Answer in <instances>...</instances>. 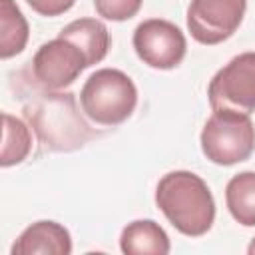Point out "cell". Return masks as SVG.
I'll return each instance as SVG.
<instances>
[{
    "label": "cell",
    "mask_w": 255,
    "mask_h": 255,
    "mask_svg": "<svg viewBox=\"0 0 255 255\" xmlns=\"http://www.w3.org/2000/svg\"><path fill=\"white\" fill-rule=\"evenodd\" d=\"M155 203L165 219L187 237H201L213 227L215 199L207 183L193 171L165 173L155 187Z\"/></svg>",
    "instance_id": "6da1fadb"
},
{
    "label": "cell",
    "mask_w": 255,
    "mask_h": 255,
    "mask_svg": "<svg viewBox=\"0 0 255 255\" xmlns=\"http://www.w3.org/2000/svg\"><path fill=\"white\" fill-rule=\"evenodd\" d=\"M24 116L42 145L50 151H72L82 147L94 131L78 114L74 94L46 90L24 106Z\"/></svg>",
    "instance_id": "7a4b0ae2"
},
{
    "label": "cell",
    "mask_w": 255,
    "mask_h": 255,
    "mask_svg": "<svg viewBox=\"0 0 255 255\" xmlns=\"http://www.w3.org/2000/svg\"><path fill=\"white\" fill-rule=\"evenodd\" d=\"M80 106L94 124L114 128L133 114L137 106V88L122 70L102 68L82 86Z\"/></svg>",
    "instance_id": "3957f363"
},
{
    "label": "cell",
    "mask_w": 255,
    "mask_h": 255,
    "mask_svg": "<svg viewBox=\"0 0 255 255\" xmlns=\"http://www.w3.org/2000/svg\"><path fill=\"white\" fill-rule=\"evenodd\" d=\"M203 155L217 165H235L251 157L255 149V124L249 114L215 110L199 135Z\"/></svg>",
    "instance_id": "277c9868"
},
{
    "label": "cell",
    "mask_w": 255,
    "mask_h": 255,
    "mask_svg": "<svg viewBox=\"0 0 255 255\" xmlns=\"http://www.w3.org/2000/svg\"><path fill=\"white\" fill-rule=\"evenodd\" d=\"M207 98L213 112H255V52H243L231 58L211 78Z\"/></svg>",
    "instance_id": "5b68a950"
},
{
    "label": "cell",
    "mask_w": 255,
    "mask_h": 255,
    "mask_svg": "<svg viewBox=\"0 0 255 255\" xmlns=\"http://www.w3.org/2000/svg\"><path fill=\"white\" fill-rule=\"evenodd\" d=\"M247 0H191L187 6V30L203 46L225 42L241 26Z\"/></svg>",
    "instance_id": "8992f818"
},
{
    "label": "cell",
    "mask_w": 255,
    "mask_h": 255,
    "mask_svg": "<svg viewBox=\"0 0 255 255\" xmlns=\"http://www.w3.org/2000/svg\"><path fill=\"white\" fill-rule=\"evenodd\" d=\"M133 50L137 58L155 70H171L181 64L187 52L183 32L169 20L149 18L133 30Z\"/></svg>",
    "instance_id": "52a82bcc"
},
{
    "label": "cell",
    "mask_w": 255,
    "mask_h": 255,
    "mask_svg": "<svg viewBox=\"0 0 255 255\" xmlns=\"http://www.w3.org/2000/svg\"><path fill=\"white\" fill-rule=\"evenodd\" d=\"M32 76L44 90H64L88 68L82 50L66 38L44 42L32 58Z\"/></svg>",
    "instance_id": "ba28073f"
},
{
    "label": "cell",
    "mask_w": 255,
    "mask_h": 255,
    "mask_svg": "<svg viewBox=\"0 0 255 255\" xmlns=\"http://www.w3.org/2000/svg\"><path fill=\"white\" fill-rule=\"evenodd\" d=\"M70 231L58 221H36L26 227L12 245V255H70Z\"/></svg>",
    "instance_id": "9c48e42d"
},
{
    "label": "cell",
    "mask_w": 255,
    "mask_h": 255,
    "mask_svg": "<svg viewBox=\"0 0 255 255\" xmlns=\"http://www.w3.org/2000/svg\"><path fill=\"white\" fill-rule=\"evenodd\" d=\"M58 36L70 40L82 50L88 68L100 64L110 50V32L106 24L96 18H78L68 26H64Z\"/></svg>",
    "instance_id": "30bf717a"
},
{
    "label": "cell",
    "mask_w": 255,
    "mask_h": 255,
    "mask_svg": "<svg viewBox=\"0 0 255 255\" xmlns=\"http://www.w3.org/2000/svg\"><path fill=\"white\" fill-rule=\"evenodd\" d=\"M120 249L126 255H167L171 245L159 223L153 219H137L124 227Z\"/></svg>",
    "instance_id": "8fae6325"
},
{
    "label": "cell",
    "mask_w": 255,
    "mask_h": 255,
    "mask_svg": "<svg viewBox=\"0 0 255 255\" xmlns=\"http://www.w3.org/2000/svg\"><path fill=\"white\" fill-rule=\"evenodd\" d=\"M225 203L239 225L255 227V171H241L227 181Z\"/></svg>",
    "instance_id": "7c38bea8"
},
{
    "label": "cell",
    "mask_w": 255,
    "mask_h": 255,
    "mask_svg": "<svg viewBox=\"0 0 255 255\" xmlns=\"http://www.w3.org/2000/svg\"><path fill=\"white\" fill-rule=\"evenodd\" d=\"M28 22L14 0H0V58L20 54L28 42Z\"/></svg>",
    "instance_id": "4fadbf2b"
},
{
    "label": "cell",
    "mask_w": 255,
    "mask_h": 255,
    "mask_svg": "<svg viewBox=\"0 0 255 255\" xmlns=\"http://www.w3.org/2000/svg\"><path fill=\"white\" fill-rule=\"evenodd\" d=\"M2 122H4V128H2V153H0V165L2 167H10V165H16V163H22L30 149H32V133H30V128L10 116V114H2Z\"/></svg>",
    "instance_id": "5bb4252c"
},
{
    "label": "cell",
    "mask_w": 255,
    "mask_h": 255,
    "mask_svg": "<svg viewBox=\"0 0 255 255\" xmlns=\"http://www.w3.org/2000/svg\"><path fill=\"white\" fill-rule=\"evenodd\" d=\"M141 4L143 0H94L96 12L112 22H124L133 18L139 12Z\"/></svg>",
    "instance_id": "9a60e30c"
},
{
    "label": "cell",
    "mask_w": 255,
    "mask_h": 255,
    "mask_svg": "<svg viewBox=\"0 0 255 255\" xmlns=\"http://www.w3.org/2000/svg\"><path fill=\"white\" fill-rule=\"evenodd\" d=\"M26 2L40 16L52 18V16H60V14L68 12L74 6L76 0H26Z\"/></svg>",
    "instance_id": "2e32d148"
},
{
    "label": "cell",
    "mask_w": 255,
    "mask_h": 255,
    "mask_svg": "<svg viewBox=\"0 0 255 255\" xmlns=\"http://www.w3.org/2000/svg\"><path fill=\"white\" fill-rule=\"evenodd\" d=\"M247 253H249V255H255V237H253V241L249 243V247H247Z\"/></svg>",
    "instance_id": "e0dca14e"
}]
</instances>
